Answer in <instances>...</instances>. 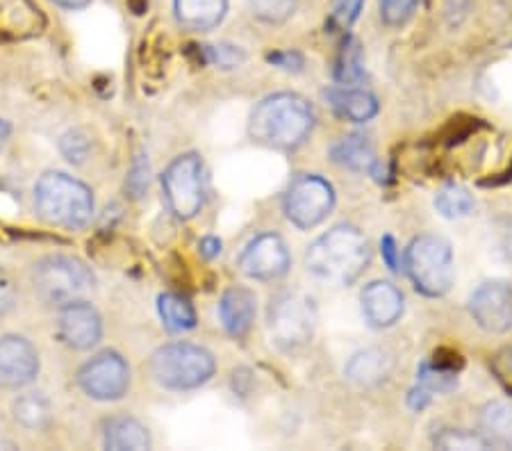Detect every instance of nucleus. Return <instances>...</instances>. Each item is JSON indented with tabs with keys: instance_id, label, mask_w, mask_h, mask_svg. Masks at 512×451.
Returning <instances> with one entry per match:
<instances>
[{
	"instance_id": "39448f33",
	"label": "nucleus",
	"mask_w": 512,
	"mask_h": 451,
	"mask_svg": "<svg viewBox=\"0 0 512 451\" xmlns=\"http://www.w3.org/2000/svg\"><path fill=\"white\" fill-rule=\"evenodd\" d=\"M96 278L85 262L71 256L41 258L32 269V287L41 303L62 308L85 299L94 290Z\"/></svg>"
},
{
	"instance_id": "dca6fc26",
	"label": "nucleus",
	"mask_w": 512,
	"mask_h": 451,
	"mask_svg": "<svg viewBox=\"0 0 512 451\" xmlns=\"http://www.w3.org/2000/svg\"><path fill=\"white\" fill-rule=\"evenodd\" d=\"M255 315H258V299L249 287H230L224 292L219 303V317L228 335L233 338L249 335Z\"/></svg>"
},
{
	"instance_id": "4c0bfd02",
	"label": "nucleus",
	"mask_w": 512,
	"mask_h": 451,
	"mask_svg": "<svg viewBox=\"0 0 512 451\" xmlns=\"http://www.w3.org/2000/svg\"><path fill=\"white\" fill-rule=\"evenodd\" d=\"M198 251H201V256L205 260H214L221 253V240L219 237H203V240L198 242Z\"/></svg>"
},
{
	"instance_id": "cd10ccee",
	"label": "nucleus",
	"mask_w": 512,
	"mask_h": 451,
	"mask_svg": "<svg viewBox=\"0 0 512 451\" xmlns=\"http://www.w3.org/2000/svg\"><path fill=\"white\" fill-rule=\"evenodd\" d=\"M249 7L255 19L278 26V23L292 19L296 12V0H249Z\"/></svg>"
},
{
	"instance_id": "2f4dec72",
	"label": "nucleus",
	"mask_w": 512,
	"mask_h": 451,
	"mask_svg": "<svg viewBox=\"0 0 512 451\" xmlns=\"http://www.w3.org/2000/svg\"><path fill=\"white\" fill-rule=\"evenodd\" d=\"M362 5H365V0H340V3L335 5L333 14H330V28L342 32L349 30L355 19L360 16Z\"/></svg>"
},
{
	"instance_id": "9b49d317",
	"label": "nucleus",
	"mask_w": 512,
	"mask_h": 451,
	"mask_svg": "<svg viewBox=\"0 0 512 451\" xmlns=\"http://www.w3.org/2000/svg\"><path fill=\"white\" fill-rule=\"evenodd\" d=\"M292 256L285 240L276 233L253 237L239 256V269L253 281H278L289 272Z\"/></svg>"
},
{
	"instance_id": "f8f14e48",
	"label": "nucleus",
	"mask_w": 512,
	"mask_h": 451,
	"mask_svg": "<svg viewBox=\"0 0 512 451\" xmlns=\"http://www.w3.org/2000/svg\"><path fill=\"white\" fill-rule=\"evenodd\" d=\"M39 351L21 335L0 338V390H23L37 379Z\"/></svg>"
},
{
	"instance_id": "7ed1b4c3",
	"label": "nucleus",
	"mask_w": 512,
	"mask_h": 451,
	"mask_svg": "<svg viewBox=\"0 0 512 451\" xmlns=\"http://www.w3.org/2000/svg\"><path fill=\"white\" fill-rule=\"evenodd\" d=\"M35 205L41 219L51 226L69 228V231L85 228L94 215L92 190L60 171H48L39 178L35 187Z\"/></svg>"
},
{
	"instance_id": "a19ab883",
	"label": "nucleus",
	"mask_w": 512,
	"mask_h": 451,
	"mask_svg": "<svg viewBox=\"0 0 512 451\" xmlns=\"http://www.w3.org/2000/svg\"><path fill=\"white\" fill-rule=\"evenodd\" d=\"M53 3L73 12V10H85L87 5H92V0H53Z\"/></svg>"
},
{
	"instance_id": "1a4fd4ad",
	"label": "nucleus",
	"mask_w": 512,
	"mask_h": 451,
	"mask_svg": "<svg viewBox=\"0 0 512 451\" xmlns=\"http://www.w3.org/2000/svg\"><path fill=\"white\" fill-rule=\"evenodd\" d=\"M335 205V190L326 178L301 176L285 194V217L296 228L308 231L319 226Z\"/></svg>"
},
{
	"instance_id": "a878e982",
	"label": "nucleus",
	"mask_w": 512,
	"mask_h": 451,
	"mask_svg": "<svg viewBox=\"0 0 512 451\" xmlns=\"http://www.w3.org/2000/svg\"><path fill=\"white\" fill-rule=\"evenodd\" d=\"M435 208L442 217L447 219H460L472 215L474 210V196L469 194L462 185H447L442 187L435 196Z\"/></svg>"
},
{
	"instance_id": "bb28decb",
	"label": "nucleus",
	"mask_w": 512,
	"mask_h": 451,
	"mask_svg": "<svg viewBox=\"0 0 512 451\" xmlns=\"http://www.w3.org/2000/svg\"><path fill=\"white\" fill-rule=\"evenodd\" d=\"M417 385L431 392V395H435V392H451L458 385V372L437 365L435 360H426L417 372Z\"/></svg>"
},
{
	"instance_id": "c85d7f7f",
	"label": "nucleus",
	"mask_w": 512,
	"mask_h": 451,
	"mask_svg": "<svg viewBox=\"0 0 512 451\" xmlns=\"http://www.w3.org/2000/svg\"><path fill=\"white\" fill-rule=\"evenodd\" d=\"M419 0H381V19L385 26L401 28L415 14Z\"/></svg>"
},
{
	"instance_id": "393cba45",
	"label": "nucleus",
	"mask_w": 512,
	"mask_h": 451,
	"mask_svg": "<svg viewBox=\"0 0 512 451\" xmlns=\"http://www.w3.org/2000/svg\"><path fill=\"white\" fill-rule=\"evenodd\" d=\"M362 78H365V71H362L360 44L358 39L346 37L335 62V80L340 82V85H358Z\"/></svg>"
},
{
	"instance_id": "9d476101",
	"label": "nucleus",
	"mask_w": 512,
	"mask_h": 451,
	"mask_svg": "<svg viewBox=\"0 0 512 451\" xmlns=\"http://www.w3.org/2000/svg\"><path fill=\"white\" fill-rule=\"evenodd\" d=\"M78 385L96 401H119L130 390V367L117 351H103L80 367Z\"/></svg>"
},
{
	"instance_id": "6e6552de",
	"label": "nucleus",
	"mask_w": 512,
	"mask_h": 451,
	"mask_svg": "<svg viewBox=\"0 0 512 451\" xmlns=\"http://www.w3.org/2000/svg\"><path fill=\"white\" fill-rule=\"evenodd\" d=\"M162 187L173 215L194 219L205 203L203 160L196 153L178 155L164 171Z\"/></svg>"
},
{
	"instance_id": "a211bd4d",
	"label": "nucleus",
	"mask_w": 512,
	"mask_h": 451,
	"mask_svg": "<svg viewBox=\"0 0 512 451\" xmlns=\"http://www.w3.org/2000/svg\"><path fill=\"white\" fill-rule=\"evenodd\" d=\"M173 12L183 28L208 32L228 14V0H173Z\"/></svg>"
},
{
	"instance_id": "f257e3e1",
	"label": "nucleus",
	"mask_w": 512,
	"mask_h": 451,
	"mask_svg": "<svg viewBox=\"0 0 512 451\" xmlns=\"http://www.w3.org/2000/svg\"><path fill=\"white\" fill-rule=\"evenodd\" d=\"M371 260L369 242L358 228L342 224L317 237L305 253V267L319 283L344 287L365 272Z\"/></svg>"
},
{
	"instance_id": "423d86ee",
	"label": "nucleus",
	"mask_w": 512,
	"mask_h": 451,
	"mask_svg": "<svg viewBox=\"0 0 512 451\" xmlns=\"http://www.w3.org/2000/svg\"><path fill=\"white\" fill-rule=\"evenodd\" d=\"M406 272L424 297H444L456 276L451 244L440 235L415 237L406 249Z\"/></svg>"
},
{
	"instance_id": "ea45409f",
	"label": "nucleus",
	"mask_w": 512,
	"mask_h": 451,
	"mask_svg": "<svg viewBox=\"0 0 512 451\" xmlns=\"http://www.w3.org/2000/svg\"><path fill=\"white\" fill-rule=\"evenodd\" d=\"M431 392L428 390H424V388H417L410 392V408H415V410H421V408H426L428 404H431Z\"/></svg>"
},
{
	"instance_id": "0eeeda50",
	"label": "nucleus",
	"mask_w": 512,
	"mask_h": 451,
	"mask_svg": "<svg viewBox=\"0 0 512 451\" xmlns=\"http://www.w3.org/2000/svg\"><path fill=\"white\" fill-rule=\"evenodd\" d=\"M269 333L283 351H299L312 340L317 328V308L308 294L280 292L267 310Z\"/></svg>"
},
{
	"instance_id": "f704fd0d",
	"label": "nucleus",
	"mask_w": 512,
	"mask_h": 451,
	"mask_svg": "<svg viewBox=\"0 0 512 451\" xmlns=\"http://www.w3.org/2000/svg\"><path fill=\"white\" fill-rule=\"evenodd\" d=\"M126 187H128V192L135 196V199L144 196V192L148 190V160L144 158V155H139L135 164H132Z\"/></svg>"
},
{
	"instance_id": "ddd939ff",
	"label": "nucleus",
	"mask_w": 512,
	"mask_h": 451,
	"mask_svg": "<svg viewBox=\"0 0 512 451\" xmlns=\"http://www.w3.org/2000/svg\"><path fill=\"white\" fill-rule=\"evenodd\" d=\"M469 313L487 333L501 335L512 328V287L501 281L483 283L472 294Z\"/></svg>"
},
{
	"instance_id": "5701e85b",
	"label": "nucleus",
	"mask_w": 512,
	"mask_h": 451,
	"mask_svg": "<svg viewBox=\"0 0 512 451\" xmlns=\"http://www.w3.org/2000/svg\"><path fill=\"white\" fill-rule=\"evenodd\" d=\"M14 420L19 422L23 429L37 431L51 422V404L39 392H30V395H21L14 401Z\"/></svg>"
},
{
	"instance_id": "b1692460",
	"label": "nucleus",
	"mask_w": 512,
	"mask_h": 451,
	"mask_svg": "<svg viewBox=\"0 0 512 451\" xmlns=\"http://www.w3.org/2000/svg\"><path fill=\"white\" fill-rule=\"evenodd\" d=\"M158 310L169 331H192L196 326L194 306L185 297H180V294H162Z\"/></svg>"
},
{
	"instance_id": "4be33fe9",
	"label": "nucleus",
	"mask_w": 512,
	"mask_h": 451,
	"mask_svg": "<svg viewBox=\"0 0 512 451\" xmlns=\"http://www.w3.org/2000/svg\"><path fill=\"white\" fill-rule=\"evenodd\" d=\"M330 158H333L335 164L351 171H369L376 164L374 144L365 135H349L337 139L330 146Z\"/></svg>"
},
{
	"instance_id": "f03ea898",
	"label": "nucleus",
	"mask_w": 512,
	"mask_h": 451,
	"mask_svg": "<svg viewBox=\"0 0 512 451\" xmlns=\"http://www.w3.org/2000/svg\"><path fill=\"white\" fill-rule=\"evenodd\" d=\"M315 128V112L299 94H274L258 103L249 121V135L267 149L294 151Z\"/></svg>"
},
{
	"instance_id": "c756f323",
	"label": "nucleus",
	"mask_w": 512,
	"mask_h": 451,
	"mask_svg": "<svg viewBox=\"0 0 512 451\" xmlns=\"http://www.w3.org/2000/svg\"><path fill=\"white\" fill-rule=\"evenodd\" d=\"M201 53L205 57V62L214 64V67H221V69H235V67H239V64H244V60H246L242 48L228 46V44L201 46Z\"/></svg>"
},
{
	"instance_id": "2eb2a0df",
	"label": "nucleus",
	"mask_w": 512,
	"mask_h": 451,
	"mask_svg": "<svg viewBox=\"0 0 512 451\" xmlns=\"http://www.w3.org/2000/svg\"><path fill=\"white\" fill-rule=\"evenodd\" d=\"M362 315L371 328H390L403 315V294L387 281H374L362 290Z\"/></svg>"
},
{
	"instance_id": "79ce46f5",
	"label": "nucleus",
	"mask_w": 512,
	"mask_h": 451,
	"mask_svg": "<svg viewBox=\"0 0 512 451\" xmlns=\"http://www.w3.org/2000/svg\"><path fill=\"white\" fill-rule=\"evenodd\" d=\"M7 137H10V123L0 119V149H3V144L7 142Z\"/></svg>"
},
{
	"instance_id": "c9c22d12",
	"label": "nucleus",
	"mask_w": 512,
	"mask_h": 451,
	"mask_svg": "<svg viewBox=\"0 0 512 451\" xmlns=\"http://www.w3.org/2000/svg\"><path fill=\"white\" fill-rule=\"evenodd\" d=\"M267 60L271 64H276L278 69L285 71H301L303 69V55L296 51H285V53H271Z\"/></svg>"
},
{
	"instance_id": "412c9836",
	"label": "nucleus",
	"mask_w": 512,
	"mask_h": 451,
	"mask_svg": "<svg viewBox=\"0 0 512 451\" xmlns=\"http://www.w3.org/2000/svg\"><path fill=\"white\" fill-rule=\"evenodd\" d=\"M478 426L487 447L512 449V404L508 401H490L481 410Z\"/></svg>"
},
{
	"instance_id": "f3484780",
	"label": "nucleus",
	"mask_w": 512,
	"mask_h": 451,
	"mask_svg": "<svg viewBox=\"0 0 512 451\" xmlns=\"http://www.w3.org/2000/svg\"><path fill=\"white\" fill-rule=\"evenodd\" d=\"M394 369V356L387 349L371 347L358 351L349 363H346V379L358 385V388H376V385L390 379Z\"/></svg>"
},
{
	"instance_id": "473e14b6",
	"label": "nucleus",
	"mask_w": 512,
	"mask_h": 451,
	"mask_svg": "<svg viewBox=\"0 0 512 451\" xmlns=\"http://www.w3.org/2000/svg\"><path fill=\"white\" fill-rule=\"evenodd\" d=\"M19 301V287L7 269L0 267V317L10 315Z\"/></svg>"
},
{
	"instance_id": "6ab92c4d",
	"label": "nucleus",
	"mask_w": 512,
	"mask_h": 451,
	"mask_svg": "<svg viewBox=\"0 0 512 451\" xmlns=\"http://www.w3.org/2000/svg\"><path fill=\"white\" fill-rule=\"evenodd\" d=\"M326 98H328L330 108L335 110V114H340V117L346 121L365 123L369 119H374L378 114L376 96L365 92V89L353 87V85L328 89Z\"/></svg>"
},
{
	"instance_id": "aec40b11",
	"label": "nucleus",
	"mask_w": 512,
	"mask_h": 451,
	"mask_svg": "<svg viewBox=\"0 0 512 451\" xmlns=\"http://www.w3.org/2000/svg\"><path fill=\"white\" fill-rule=\"evenodd\" d=\"M103 445L107 449H151V433L146 426L128 415H117L103 424Z\"/></svg>"
},
{
	"instance_id": "58836bf2",
	"label": "nucleus",
	"mask_w": 512,
	"mask_h": 451,
	"mask_svg": "<svg viewBox=\"0 0 512 451\" xmlns=\"http://www.w3.org/2000/svg\"><path fill=\"white\" fill-rule=\"evenodd\" d=\"M467 7H469V0H449L447 3V16L451 23H460L462 16L467 14Z\"/></svg>"
},
{
	"instance_id": "4468645a",
	"label": "nucleus",
	"mask_w": 512,
	"mask_h": 451,
	"mask_svg": "<svg viewBox=\"0 0 512 451\" xmlns=\"http://www.w3.org/2000/svg\"><path fill=\"white\" fill-rule=\"evenodd\" d=\"M60 338L69 349L89 351L103 338V319L85 299L71 301L60 310Z\"/></svg>"
},
{
	"instance_id": "20e7f679",
	"label": "nucleus",
	"mask_w": 512,
	"mask_h": 451,
	"mask_svg": "<svg viewBox=\"0 0 512 451\" xmlns=\"http://www.w3.org/2000/svg\"><path fill=\"white\" fill-rule=\"evenodd\" d=\"M214 356L208 349L189 342L164 344L151 358V374L167 390H196L214 376Z\"/></svg>"
},
{
	"instance_id": "72a5a7b5",
	"label": "nucleus",
	"mask_w": 512,
	"mask_h": 451,
	"mask_svg": "<svg viewBox=\"0 0 512 451\" xmlns=\"http://www.w3.org/2000/svg\"><path fill=\"white\" fill-rule=\"evenodd\" d=\"M62 153L69 162H82L89 155V139L78 130H71L62 137Z\"/></svg>"
},
{
	"instance_id": "e433bc0d",
	"label": "nucleus",
	"mask_w": 512,
	"mask_h": 451,
	"mask_svg": "<svg viewBox=\"0 0 512 451\" xmlns=\"http://www.w3.org/2000/svg\"><path fill=\"white\" fill-rule=\"evenodd\" d=\"M381 253H383V260L387 262V267H390L392 272H399V249H396L394 237H390V235L383 237Z\"/></svg>"
},
{
	"instance_id": "7c9ffc66",
	"label": "nucleus",
	"mask_w": 512,
	"mask_h": 451,
	"mask_svg": "<svg viewBox=\"0 0 512 451\" xmlns=\"http://www.w3.org/2000/svg\"><path fill=\"white\" fill-rule=\"evenodd\" d=\"M435 445L440 449H487L481 433L469 431H444L435 438Z\"/></svg>"
}]
</instances>
